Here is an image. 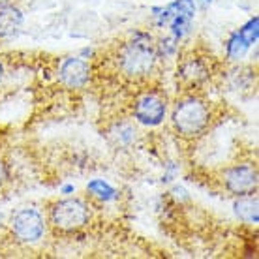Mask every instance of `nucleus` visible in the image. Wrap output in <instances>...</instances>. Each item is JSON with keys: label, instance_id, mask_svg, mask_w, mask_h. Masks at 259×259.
Instances as JSON below:
<instances>
[{"label": "nucleus", "instance_id": "15", "mask_svg": "<svg viewBox=\"0 0 259 259\" xmlns=\"http://www.w3.org/2000/svg\"><path fill=\"white\" fill-rule=\"evenodd\" d=\"M257 26H259L257 17H253V19L248 21L246 25H244V26H242V28L239 30V34H240V36H242L244 39H246V41L250 44V46L257 41V34H259V28H257Z\"/></svg>", "mask_w": 259, "mask_h": 259}, {"label": "nucleus", "instance_id": "10", "mask_svg": "<svg viewBox=\"0 0 259 259\" xmlns=\"http://www.w3.org/2000/svg\"><path fill=\"white\" fill-rule=\"evenodd\" d=\"M235 214L239 216L240 222L244 224H257L259 222V208H257V197L253 194L240 195L239 199L233 203Z\"/></svg>", "mask_w": 259, "mask_h": 259}, {"label": "nucleus", "instance_id": "6", "mask_svg": "<svg viewBox=\"0 0 259 259\" xmlns=\"http://www.w3.org/2000/svg\"><path fill=\"white\" fill-rule=\"evenodd\" d=\"M165 113H167L165 98L158 92H145L143 96L137 98L136 105H134V117L137 122L145 124V126L162 124Z\"/></svg>", "mask_w": 259, "mask_h": 259}, {"label": "nucleus", "instance_id": "14", "mask_svg": "<svg viewBox=\"0 0 259 259\" xmlns=\"http://www.w3.org/2000/svg\"><path fill=\"white\" fill-rule=\"evenodd\" d=\"M190 19L188 15H181V13H175V17L171 21V32L177 39H181L182 36H186L190 30Z\"/></svg>", "mask_w": 259, "mask_h": 259}, {"label": "nucleus", "instance_id": "8", "mask_svg": "<svg viewBox=\"0 0 259 259\" xmlns=\"http://www.w3.org/2000/svg\"><path fill=\"white\" fill-rule=\"evenodd\" d=\"M179 77L186 84H190V87H199L205 81H208L210 68H208L207 60L203 59V57L192 55V57L182 59L181 68H179Z\"/></svg>", "mask_w": 259, "mask_h": 259}, {"label": "nucleus", "instance_id": "17", "mask_svg": "<svg viewBox=\"0 0 259 259\" xmlns=\"http://www.w3.org/2000/svg\"><path fill=\"white\" fill-rule=\"evenodd\" d=\"M6 179H8V169H6V163L0 160V186L6 182Z\"/></svg>", "mask_w": 259, "mask_h": 259}, {"label": "nucleus", "instance_id": "18", "mask_svg": "<svg viewBox=\"0 0 259 259\" xmlns=\"http://www.w3.org/2000/svg\"><path fill=\"white\" fill-rule=\"evenodd\" d=\"M2 79H4V66L0 64V83H2Z\"/></svg>", "mask_w": 259, "mask_h": 259}, {"label": "nucleus", "instance_id": "11", "mask_svg": "<svg viewBox=\"0 0 259 259\" xmlns=\"http://www.w3.org/2000/svg\"><path fill=\"white\" fill-rule=\"evenodd\" d=\"M109 139L117 147H120V149H128V147H132L136 143L137 130L134 124L130 122H117L109 130Z\"/></svg>", "mask_w": 259, "mask_h": 259}, {"label": "nucleus", "instance_id": "3", "mask_svg": "<svg viewBox=\"0 0 259 259\" xmlns=\"http://www.w3.org/2000/svg\"><path fill=\"white\" fill-rule=\"evenodd\" d=\"M49 218L55 229L59 231H77L91 222V207L79 197H68L53 203L49 208Z\"/></svg>", "mask_w": 259, "mask_h": 259}, {"label": "nucleus", "instance_id": "2", "mask_svg": "<svg viewBox=\"0 0 259 259\" xmlns=\"http://www.w3.org/2000/svg\"><path fill=\"white\" fill-rule=\"evenodd\" d=\"M156 60L158 53L149 44V39H134L118 49V68L128 77H147L154 70Z\"/></svg>", "mask_w": 259, "mask_h": 259}, {"label": "nucleus", "instance_id": "4", "mask_svg": "<svg viewBox=\"0 0 259 259\" xmlns=\"http://www.w3.org/2000/svg\"><path fill=\"white\" fill-rule=\"evenodd\" d=\"M10 227L13 237L19 242L34 244L46 233V220L36 208H21L12 216Z\"/></svg>", "mask_w": 259, "mask_h": 259}, {"label": "nucleus", "instance_id": "12", "mask_svg": "<svg viewBox=\"0 0 259 259\" xmlns=\"http://www.w3.org/2000/svg\"><path fill=\"white\" fill-rule=\"evenodd\" d=\"M227 57L231 60H240L244 55L248 53L250 49V44H248L246 39L242 38L239 32H233L231 34V38L227 39Z\"/></svg>", "mask_w": 259, "mask_h": 259}, {"label": "nucleus", "instance_id": "13", "mask_svg": "<svg viewBox=\"0 0 259 259\" xmlns=\"http://www.w3.org/2000/svg\"><path fill=\"white\" fill-rule=\"evenodd\" d=\"M87 190L91 192V195H94V197H98V199H102V201H111L117 197L115 188L111 186L109 182L102 181V179H94V181H91L89 182V186H87Z\"/></svg>", "mask_w": 259, "mask_h": 259}, {"label": "nucleus", "instance_id": "7", "mask_svg": "<svg viewBox=\"0 0 259 259\" xmlns=\"http://www.w3.org/2000/svg\"><path fill=\"white\" fill-rule=\"evenodd\" d=\"M60 83L68 87V89H83L84 84L91 79V68L83 59L71 57L62 62L59 70Z\"/></svg>", "mask_w": 259, "mask_h": 259}, {"label": "nucleus", "instance_id": "19", "mask_svg": "<svg viewBox=\"0 0 259 259\" xmlns=\"http://www.w3.org/2000/svg\"><path fill=\"white\" fill-rule=\"evenodd\" d=\"M12 0H0V6H6V4H10Z\"/></svg>", "mask_w": 259, "mask_h": 259}, {"label": "nucleus", "instance_id": "16", "mask_svg": "<svg viewBox=\"0 0 259 259\" xmlns=\"http://www.w3.org/2000/svg\"><path fill=\"white\" fill-rule=\"evenodd\" d=\"M169 10H171L173 13H181V15L194 17L195 4H194V0H177V2H173V4L169 6Z\"/></svg>", "mask_w": 259, "mask_h": 259}, {"label": "nucleus", "instance_id": "20", "mask_svg": "<svg viewBox=\"0 0 259 259\" xmlns=\"http://www.w3.org/2000/svg\"><path fill=\"white\" fill-rule=\"evenodd\" d=\"M201 4H203V6H207V4H210V2H212V0H199Z\"/></svg>", "mask_w": 259, "mask_h": 259}, {"label": "nucleus", "instance_id": "1", "mask_svg": "<svg viewBox=\"0 0 259 259\" xmlns=\"http://www.w3.org/2000/svg\"><path fill=\"white\" fill-rule=\"evenodd\" d=\"M171 120H173V126H175L179 136L194 139V137L201 136L208 128L210 107L201 98L186 96L175 104Z\"/></svg>", "mask_w": 259, "mask_h": 259}, {"label": "nucleus", "instance_id": "9", "mask_svg": "<svg viewBox=\"0 0 259 259\" xmlns=\"http://www.w3.org/2000/svg\"><path fill=\"white\" fill-rule=\"evenodd\" d=\"M23 26V12L19 8L6 4L0 6V38H12Z\"/></svg>", "mask_w": 259, "mask_h": 259}, {"label": "nucleus", "instance_id": "5", "mask_svg": "<svg viewBox=\"0 0 259 259\" xmlns=\"http://www.w3.org/2000/svg\"><path fill=\"white\" fill-rule=\"evenodd\" d=\"M257 169L253 165H231L224 171V186L233 195H250L257 190Z\"/></svg>", "mask_w": 259, "mask_h": 259}]
</instances>
